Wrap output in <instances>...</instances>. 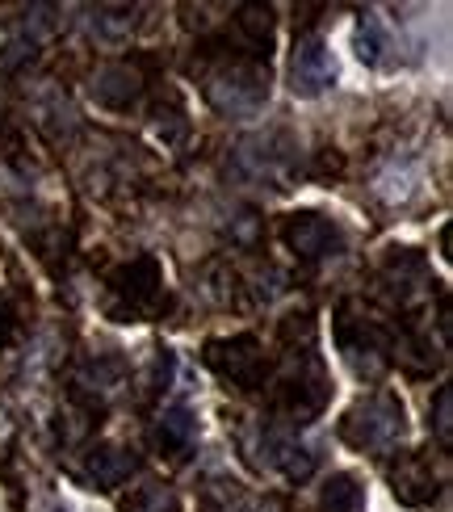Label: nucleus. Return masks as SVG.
Listing matches in <instances>:
<instances>
[{
	"label": "nucleus",
	"instance_id": "f257e3e1",
	"mask_svg": "<svg viewBox=\"0 0 453 512\" xmlns=\"http://www.w3.org/2000/svg\"><path fill=\"white\" fill-rule=\"evenodd\" d=\"M114 298H118V315H156L160 303H164V277H160V265L156 256H139L131 261L118 277H114Z\"/></svg>",
	"mask_w": 453,
	"mask_h": 512
},
{
	"label": "nucleus",
	"instance_id": "f03ea898",
	"mask_svg": "<svg viewBox=\"0 0 453 512\" xmlns=\"http://www.w3.org/2000/svg\"><path fill=\"white\" fill-rule=\"evenodd\" d=\"M206 366L219 370L223 378L240 382V387H261L265 378V353L256 336H223L206 345Z\"/></svg>",
	"mask_w": 453,
	"mask_h": 512
},
{
	"label": "nucleus",
	"instance_id": "7ed1b4c3",
	"mask_svg": "<svg viewBox=\"0 0 453 512\" xmlns=\"http://www.w3.org/2000/svg\"><path fill=\"white\" fill-rule=\"evenodd\" d=\"M344 429H353L349 437L353 445H361V450H378V445H391L399 433H403V408L391 399V395H374L357 403V408L349 412V420H344Z\"/></svg>",
	"mask_w": 453,
	"mask_h": 512
},
{
	"label": "nucleus",
	"instance_id": "20e7f679",
	"mask_svg": "<svg viewBox=\"0 0 453 512\" xmlns=\"http://www.w3.org/2000/svg\"><path fill=\"white\" fill-rule=\"evenodd\" d=\"M332 80H336L332 47L319 34H302L290 55V89L298 97H319L323 89H332Z\"/></svg>",
	"mask_w": 453,
	"mask_h": 512
},
{
	"label": "nucleus",
	"instance_id": "39448f33",
	"mask_svg": "<svg viewBox=\"0 0 453 512\" xmlns=\"http://www.w3.org/2000/svg\"><path fill=\"white\" fill-rule=\"evenodd\" d=\"M286 244H290V252L302 256V261H319V256L340 252V231L323 215H294L286 223Z\"/></svg>",
	"mask_w": 453,
	"mask_h": 512
},
{
	"label": "nucleus",
	"instance_id": "423d86ee",
	"mask_svg": "<svg viewBox=\"0 0 453 512\" xmlns=\"http://www.w3.org/2000/svg\"><path fill=\"white\" fill-rule=\"evenodd\" d=\"M143 93V80L131 63H110V68H101L93 76V97L101 105H110V110H126V105H135Z\"/></svg>",
	"mask_w": 453,
	"mask_h": 512
},
{
	"label": "nucleus",
	"instance_id": "0eeeda50",
	"mask_svg": "<svg viewBox=\"0 0 453 512\" xmlns=\"http://www.w3.org/2000/svg\"><path fill=\"white\" fill-rule=\"evenodd\" d=\"M131 471H135V458L126 450H93V458H89V483H97L101 492L118 487Z\"/></svg>",
	"mask_w": 453,
	"mask_h": 512
},
{
	"label": "nucleus",
	"instance_id": "6e6552de",
	"mask_svg": "<svg viewBox=\"0 0 453 512\" xmlns=\"http://www.w3.org/2000/svg\"><path fill=\"white\" fill-rule=\"evenodd\" d=\"M319 500H323V508H328V512H361L365 492L357 487V479H353V475H332L328 483H323Z\"/></svg>",
	"mask_w": 453,
	"mask_h": 512
},
{
	"label": "nucleus",
	"instance_id": "1a4fd4ad",
	"mask_svg": "<svg viewBox=\"0 0 453 512\" xmlns=\"http://www.w3.org/2000/svg\"><path fill=\"white\" fill-rule=\"evenodd\" d=\"M193 441V416L189 408H168L156 424V445L160 450H185Z\"/></svg>",
	"mask_w": 453,
	"mask_h": 512
},
{
	"label": "nucleus",
	"instance_id": "9d476101",
	"mask_svg": "<svg viewBox=\"0 0 453 512\" xmlns=\"http://www.w3.org/2000/svg\"><path fill=\"white\" fill-rule=\"evenodd\" d=\"M126 512H177V496L168 483H143L126 500Z\"/></svg>",
	"mask_w": 453,
	"mask_h": 512
},
{
	"label": "nucleus",
	"instance_id": "9b49d317",
	"mask_svg": "<svg viewBox=\"0 0 453 512\" xmlns=\"http://www.w3.org/2000/svg\"><path fill=\"white\" fill-rule=\"evenodd\" d=\"M433 429H437L441 445L449 450V445H453V387L437 391V420H433Z\"/></svg>",
	"mask_w": 453,
	"mask_h": 512
},
{
	"label": "nucleus",
	"instance_id": "f8f14e48",
	"mask_svg": "<svg viewBox=\"0 0 453 512\" xmlns=\"http://www.w3.org/2000/svg\"><path fill=\"white\" fill-rule=\"evenodd\" d=\"M378 51H382V34L370 17H361V26H357V55L365 63H378Z\"/></svg>",
	"mask_w": 453,
	"mask_h": 512
}]
</instances>
